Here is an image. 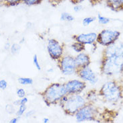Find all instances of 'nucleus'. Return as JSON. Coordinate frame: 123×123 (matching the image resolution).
I'll return each instance as SVG.
<instances>
[{
	"mask_svg": "<svg viewBox=\"0 0 123 123\" xmlns=\"http://www.w3.org/2000/svg\"><path fill=\"white\" fill-rule=\"evenodd\" d=\"M120 35L121 33L119 31L105 29L98 34L96 43L101 46L106 47L118 41Z\"/></svg>",
	"mask_w": 123,
	"mask_h": 123,
	"instance_id": "7",
	"label": "nucleus"
},
{
	"mask_svg": "<svg viewBox=\"0 0 123 123\" xmlns=\"http://www.w3.org/2000/svg\"><path fill=\"white\" fill-rule=\"evenodd\" d=\"M99 114V109L97 106H96L95 104L87 103L77 112L74 116L78 123L86 121L100 123L101 121L98 119Z\"/></svg>",
	"mask_w": 123,
	"mask_h": 123,
	"instance_id": "5",
	"label": "nucleus"
},
{
	"mask_svg": "<svg viewBox=\"0 0 123 123\" xmlns=\"http://www.w3.org/2000/svg\"><path fill=\"white\" fill-rule=\"evenodd\" d=\"M13 105L14 106H19L20 104H19V100H17L15 101H13Z\"/></svg>",
	"mask_w": 123,
	"mask_h": 123,
	"instance_id": "37",
	"label": "nucleus"
},
{
	"mask_svg": "<svg viewBox=\"0 0 123 123\" xmlns=\"http://www.w3.org/2000/svg\"><path fill=\"white\" fill-rule=\"evenodd\" d=\"M88 103L85 96L80 94H66L59 103L65 114L74 116L78 111Z\"/></svg>",
	"mask_w": 123,
	"mask_h": 123,
	"instance_id": "3",
	"label": "nucleus"
},
{
	"mask_svg": "<svg viewBox=\"0 0 123 123\" xmlns=\"http://www.w3.org/2000/svg\"><path fill=\"white\" fill-rule=\"evenodd\" d=\"M71 48L74 52L80 53V52H84V51L86 50V45L82 43H80L79 42L74 41V43L71 44Z\"/></svg>",
	"mask_w": 123,
	"mask_h": 123,
	"instance_id": "16",
	"label": "nucleus"
},
{
	"mask_svg": "<svg viewBox=\"0 0 123 123\" xmlns=\"http://www.w3.org/2000/svg\"><path fill=\"white\" fill-rule=\"evenodd\" d=\"M57 66L64 75H72L76 73L78 69L75 58L71 55H64L57 61Z\"/></svg>",
	"mask_w": 123,
	"mask_h": 123,
	"instance_id": "6",
	"label": "nucleus"
},
{
	"mask_svg": "<svg viewBox=\"0 0 123 123\" xmlns=\"http://www.w3.org/2000/svg\"><path fill=\"white\" fill-rule=\"evenodd\" d=\"M28 99L27 97H24V98H22L19 99V104L20 105L22 104H26L27 103H28Z\"/></svg>",
	"mask_w": 123,
	"mask_h": 123,
	"instance_id": "32",
	"label": "nucleus"
},
{
	"mask_svg": "<svg viewBox=\"0 0 123 123\" xmlns=\"http://www.w3.org/2000/svg\"><path fill=\"white\" fill-rule=\"evenodd\" d=\"M100 72L103 75L115 77L123 74V56H102Z\"/></svg>",
	"mask_w": 123,
	"mask_h": 123,
	"instance_id": "2",
	"label": "nucleus"
},
{
	"mask_svg": "<svg viewBox=\"0 0 123 123\" xmlns=\"http://www.w3.org/2000/svg\"><path fill=\"white\" fill-rule=\"evenodd\" d=\"M66 0H47V1L52 7H57Z\"/></svg>",
	"mask_w": 123,
	"mask_h": 123,
	"instance_id": "26",
	"label": "nucleus"
},
{
	"mask_svg": "<svg viewBox=\"0 0 123 123\" xmlns=\"http://www.w3.org/2000/svg\"><path fill=\"white\" fill-rule=\"evenodd\" d=\"M97 36L98 34H96V32L82 33L79 34H74L72 36V39H73L74 41L79 42L85 45H92L96 43Z\"/></svg>",
	"mask_w": 123,
	"mask_h": 123,
	"instance_id": "11",
	"label": "nucleus"
},
{
	"mask_svg": "<svg viewBox=\"0 0 123 123\" xmlns=\"http://www.w3.org/2000/svg\"><path fill=\"white\" fill-rule=\"evenodd\" d=\"M19 116H18L17 117H14V118H13L12 119H11L10 121H9V123H18V121L19 120Z\"/></svg>",
	"mask_w": 123,
	"mask_h": 123,
	"instance_id": "34",
	"label": "nucleus"
},
{
	"mask_svg": "<svg viewBox=\"0 0 123 123\" xmlns=\"http://www.w3.org/2000/svg\"><path fill=\"white\" fill-rule=\"evenodd\" d=\"M88 103L95 104L96 101H98L99 98L98 91L95 89H90L84 95Z\"/></svg>",
	"mask_w": 123,
	"mask_h": 123,
	"instance_id": "15",
	"label": "nucleus"
},
{
	"mask_svg": "<svg viewBox=\"0 0 123 123\" xmlns=\"http://www.w3.org/2000/svg\"><path fill=\"white\" fill-rule=\"evenodd\" d=\"M88 1L92 6H97V5L104 2L105 0H88Z\"/></svg>",
	"mask_w": 123,
	"mask_h": 123,
	"instance_id": "30",
	"label": "nucleus"
},
{
	"mask_svg": "<svg viewBox=\"0 0 123 123\" xmlns=\"http://www.w3.org/2000/svg\"><path fill=\"white\" fill-rule=\"evenodd\" d=\"M33 64L37 71H40L42 69L41 65H40V61H39V58L37 57V55H34V57H33Z\"/></svg>",
	"mask_w": 123,
	"mask_h": 123,
	"instance_id": "25",
	"label": "nucleus"
},
{
	"mask_svg": "<svg viewBox=\"0 0 123 123\" xmlns=\"http://www.w3.org/2000/svg\"><path fill=\"white\" fill-rule=\"evenodd\" d=\"M26 110H27L26 104L19 105V106L18 110L16 112V115H17L18 116L21 117L25 113Z\"/></svg>",
	"mask_w": 123,
	"mask_h": 123,
	"instance_id": "24",
	"label": "nucleus"
},
{
	"mask_svg": "<svg viewBox=\"0 0 123 123\" xmlns=\"http://www.w3.org/2000/svg\"><path fill=\"white\" fill-rule=\"evenodd\" d=\"M68 94L64 83H52L42 92L40 95L47 106L59 104L62 98Z\"/></svg>",
	"mask_w": 123,
	"mask_h": 123,
	"instance_id": "4",
	"label": "nucleus"
},
{
	"mask_svg": "<svg viewBox=\"0 0 123 123\" xmlns=\"http://www.w3.org/2000/svg\"><path fill=\"white\" fill-rule=\"evenodd\" d=\"M16 94L18 95L19 98H22L25 96V91L24 90V89L23 88H18V89L16 90Z\"/></svg>",
	"mask_w": 123,
	"mask_h": 123,
	"instance_id": "27",
	"label": "nucleus"
},
{
	"mask_svg": "<svg viewBox=\"0 0 123 123\" xmlns=\"http://www.w3.org/2000/svg\"><path fill=\"white\" fill-rule=\"evenodd\" d=\"M23 0H5L3 6L6 7L16 6L22 3Z\"/></svg>",
	"mask_w": 123,
	"mask_h": 123,
	"instance_id": "20",
	"label": "nucleus"
},
{
	"mask_svg": "<svg viewBox=\"0 0 123 123\" xmlns=\"http://www.w3.org/2000/svg\"><path fill=\"white\" fill-rule=\"evenodd\" d=\"M4 1H5V0H0V6H1V5H3V6Z\"/></svg>",
	"mask_w": 123,
	"mask_h": 123,
	"instance_id": "39",
	"label": "nucleus"
},
{
	"mask_svg": "<svg viewBox=\"0 0 123 123\" xmlns=\"http://www.w3.org/2000/svg\"><path fill=\"white\" fill-rule=\"evenodd\" d=\"M7 87V82L6 80H0V89L1 90H5Z\"/></svg>",
	"mask_w": 123,
	"mask_h": 123,
	"instance_id": "29",
	"label": "nucleus"
},
{
	"mask_svg": "<svg viewBox=\"0 0 123 123\" xmlns=\"http://www.w3.org/2000/svg\"><path fill=\"white\" fill-rule=\"evenodd\" d=\"M43 1V0H23L22 3L28 6H33L42 3Z\"/></svg>",
	"mask_w": 123,
	"mask_h": 123,
	"instance_id": "23",
	"label": "nucleus"
},
{
	"mask_svg": "<svg viewBox=\"0 0 123 123\" xmlns=\"http://www.w3.org/2000/svg\"><path fill=\"white\" fill-rule=\"evenodd\" d=\"M98 94L106 102L116 104L123 98V83L120 80H109L102 86Z\"/></svg>",
	"mask_w": 123,
	"mask_h": 123,
	"instance_id": "1",
	"label": "nucleus"
},
{
	"mask_svg": "<svg viewBox=\"0 0 123 123\" xmlns=\"http://www.w3.org/2000/svg\"><path fill=\"white\" fill-rule=\"evenodd\" d=\"M105 1L111 10L116 12H123V0H105Z\"/></svg>",
	"mask_w": 123,
	"mask_h": 123,
	"instance_id": "14",
	"label": "nucleus"
},
{
	"mask_svg": "<svg viewBox=\"0 0 123 123\" xmlns=\"http://www.w3.org/2000/svg\"><path fill=\"white\" fill-rule=\"evenodd\" d=\"M6 111L7 113L9 114H12L15 112V108L12 104H7L6 106Z\"/></svg>",
	"mask_w": 123,
	"mask_h": 123,
	"instance_id": "28",
	"label": "nucleus"
},
{
	"mask_svg": "<svg viewBox=\"0 0 123 123\" xmlns=\"http://www.w3.org/2000/svg\"><path fill=\"white\" fill-rule=\"evenodd\" d=\"M34 114H35V111H34V110H30L29 112L25 113V116L30 117L31 116H33Z\"/></svg>",
	"mask_w": 123,
	"mask_h": 123,
	"instance_id": "35",
	"label": "nucleus"
},
{
	"mask_svg": "<svg viewBox=\"0 0 123 123\" xmlns=\"http://www.w3.org/2000/svg\"><path fill=\"white\" fill-rule=\"evenodd\" d=\"M10 47H11V44L9 43H6L5 44V45H4V49L6 50H8L10 49Z\"/></svg>",
	"mask_w": 123,
	"mask_h": 123,
	"instance_id": "36",
	"label": "nucleus"
},
{
	"mask_svg": "<svg viewBox=\"0 0 123 123\" xmlns=\"http://www.w3.org/2000/svg\"><path fill=\"white\" fill-rule=\"evenodd\" d=\"M0 36H1V33H0Z\"/></svg>",
	"mask_w": 123,
	"mask_h": 123,
	"instance_id": "41",
	"label": "nucleus"
},
{
	"mask_svg": "<svg viewBox=\"0 0 123 123\" xmlns=\"http://www.w3.org/2000/svg\"><path fill=\"white\" fill-rule=\"evenodd\" d=\"M74 58H75V61L76 63L78 69L90 66L91 63L90 57L88 54L84 52L78 53V55L75 56Z\"/></svg>",
	"mask_w": 123,
	"mask_h": 123,
	"instance_id": "13",
	"label": "nucleus"
},
{
	"mask_svg": "<svg viewBox=\"0 0 123 123\" xmlns=\"http://www.w3.org/2000/svg\"><path fill=\"white\" fill-rule=\"evenodd\" d=\"M71 3L74 5H77V4H81V3L84 2L85 0H69Z\"/></svg>",
	"mask_w": 123,
	"mask_h": 123,
	"instance_id": "33",
	"label": "nucleus"
},
{
	"mask_svg": "<svg viewBox=\"0 0 123 123\" xmlns=\"http://www.w3.org/2000/svg\"><path fill=\"white\" fill-rule=\"evenodd\" d=\"M74 12H80L82 9H83V6L81 4H77V5H74V7H73Z\"/></svg>",
	"mask_w": 123,
	"mask_h": 123,
	"instance_id": "31",
	"label": "nucleus"
},
{
	"mask_svg": "<svg viewBox=\"0 0 123 123\" xmlns=\"http://www.w3.org/2000/svg\"><path fill=\"white\" fill-rule=\"evenodd\" d=\"M60 20L64 22H72L74 20V17L70 13L63 12L60 15Z\"/></svg>",
	"mask_w": 123,
	"mask_h": 123,
	"instance_id": "17",
	"label": "nucleus"
},
{
	"mask_svg": "<svg viewBox=\"0 0 123 123\" xmlns=\"http://www.w3.org/2000/svg\"><path fill=\"white\" fill-rule=\"evenodd\" d=\"M96 20H97L96 17H92V16L85 17L82 20V25H83L84 26H88L89 25L91 24L92 22L96 21Z\"/></svg>",
	"mask_w": 123,
	"mask_h": 123,
	"instance_id": "21",
	"label": "nucleus"
},
{
	"mask_svg": "<svg viewBox=\"0 0 123 123\" xmlns=\"http://www.w3.org/2000/svg\"><path fill=\"white\" fill-rule=\"evenodd\" d=\"M76 74L80 80L85 82H88L91 85H95L98 81V77L90 66L78 68Z\"/></svg>",
	"mask_w": 123,
	"mask_h": 123,
	"instance_id": "9",
	"label": "nucleus"
},
{
	"mask_svg": "<svg viewBox=\"0 0 123 123\" xmlns=\"http://www.w3.org/2000/svg\"><path fill=\"white\" fill-rule=\"evenodd\" d=\"M112 55L123 56V43L117 41L110 46H106L102 52V56Z\"/></svg>",
	"mask_w": 123,
	"mask_h": 123,
	"instance_id": "12",
	"label": "nucleus"
},
{
	"mask_svg": "<svg viewBox=\"0 0 123 123\" xmlns=\"http://www.w3.org/2000/svg\"><path fill=\"white\" fill-rule=\"evenodd\" d=\"M47 51L49 57L57 61L64 55V46L63 43H61L55 38H50L48 40Z\"/></svg>",
	"mask_w": 123,
	"mask_h": 123,
	"instance_id": "8",
	"label": "nucleus"
},
{
	"mask_svg": "<svg viewBox=\"0 0 123 123\" xmlns=\"http://www.w3.org/2000/svg\"><path fill=\"white\" fill-rule=\"evenodd\" d=\"M53 71H54V69H53L52 68H50L49 70H48V72H52Z\"/></svg>",
	"mask_w": 123,
	"mask_h": 123,
	"instance_id": "40",
	"label": "nucleus"
},
{
	"mask_svg": "<svg viewBox=\"0 0 123 123\" xmlns=\"http://www.w3.org/2000/svg\"><path fill=\"white\" fill-rule=\"evenodd\" d=\"M97 20H98V21L99 24H100L102 25L108 24L109 22H111V19L108 18L107 17H105L104 15H101L100 14H98Z\"/></svg>",
	"mask_w": 123,
	"mask_h": 123,
	"instance_id": "22",
	"label": "nucleus"
},
{
	"mask_svg": "<svg viewBox=\"0 0 123 123\" xmlns=\"http://www.w3.org/2000/svg\"><path fill=\"white\" fill-rule=\"evenodd\" d=\"M64 86L68 94H75L82 92L86 88L87 84L83 80L74 79L66 81Z\"/></svg>",
	"mask_w": 123,
	"mask_h": 123,
	"instance_id": "10",
	"label": "nucleus"
},
{
	"mask_svg": "<svg viewBox=\"0 0 123 123\" xmlns=\"http://www.w3.org/2000/svg\"><path fill=\"white\" fill-rule=\"evenodd\" d=\"M42 122L43 123H48L49 122V118H43V120H42Z\"/></svg>",
	"mask_w": 123,
	"mask_h": 123,
	"instance_id": "38",
	"label": "nucleus"
},
{
	"mask_svg": "<svg viewBox=\"0 0 123 123\" xmlns=\"http://www.w3.org/2000/svg\"><path fill=\"white\" fill-rule=\"evenodd\" d=\"M22 49V46L20 45L19 43H13L11 45V47H10V51H11V53L13 55H18L20 50Z\"/></svg>",
	"mask_w": 123,
	"mask_h": 123,
	"instance_id": "19",
	"label": "nucleus"
},
{
	"mask_svg": "<svg viewBox=\"0 0 123 123\" xmlns=\"http://www.w3.org/2000/svg\"><path fill=\"white\" fill-rule=\"evenodd\" d=\"M18 82L23 86H29L33 84L34 80L30 77H19L18 79Z\"/></svg>",
	"mask_w": 123,
	"mask_h": 123,
	"instance_id": "18",
	"label": "nucleus"
}]
</instances>
